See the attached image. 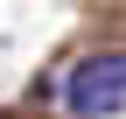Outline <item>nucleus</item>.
Returning a JSON list of instances; mask_svg holds the SVG:
<instances>
[{
  "label": "nucleus",
  "instance_id": "f257e3e1",
  "mask_svg": "<svg viewBox=\"0 0 126 119\" xmlns=\"http://www.w3.org/2000/svg\"><path fill=\"white\" fill-rule=\"evenodd\" d=\"M63 112L70 119H112V112H126V49H98L84 63H70Z\"/></svg>",
  "mask_w": 126,
  "mask_h": 119
}]
</instances>
